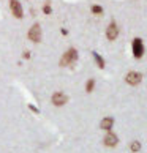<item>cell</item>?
Wrapping results in <instances>:
<instances>
[{"mask_svg":"<svg viewBox=\"0 0 147 153\" xmlns=\"http://www.w3.org/2000/svg\"><path fill=\"white\" fill-rule=\"evenodd\" d=\"M76 60H78V51H76L75 48H70L63 55H62L60 66H70L71 63H75Z\"/></svg>","mask_w":147,"mask_h":153,"instance_id":"1","label":"cell"},{"mask_svg":"<svg viewBox=\"0 0 147 153\" xmlns=\"http://www.w3.org/2000/svg\"><path fill=\"white\" fill-rule=\"evenodd\" d=\"M27 36L32 43H40L43 38V30H41V25L40 24H33L30 29H29V33H27Z\"/></svg>","mask_w":147,"mask_h":153,"instance_id":"2","label":"cell"},{"mask_svg":"<svg viewBox=\"0 0 147 153\" xmlns=\"http://www.w3.org/2000/svg\"><path fill=\"white\" fill-rule=\"evenodd\" d=\"M10 10H11V14H13L16 19L24 18V10H22L21 2H18V0H10Z\"/></svg>","mask_w":147,"mask_h":153,"instance_id":"3","label":"cell"},{"mask_svg":"<svg viewBox=\"0 0 147 153\" xmlns=\"http://www.w3.org/2000/svg\"><path fill=\"white\" fill-rule=\"evenodd\" d=\"M131 48H133V55L136 59H141L144 55V44H143V39L141 38H134L133 39Z\"/></svg>","mask_w":147,"mask_h":153,"instance_id":"4","label":"cell"},{"mask_svg":"<svg viewBox=\"0 0 147 153\" xmlns=\"http://www.w3.org/2000/svg\"><path fill=\"white\" fill-rule=\"evenodd\" d=\"M51 101H52L54 106L62 107V106H65L66 103H68V96H66L63 92H55L52 95V98H51Z\"/></svg>","mask_w":147,"mask_h":153,"instance_id":"5","label":"cell"},{"mask_svg":"<svg viewBox=\"0 0 147 153\" xmlns=\"http://www.w3.org/2000/svg\"><path fill=\"white\" fill-rule=\"evenodd\" d=\"M125 81L130 85H138V84H141V81H143V74L138 71H130L125 76Z\"/></svg>","mask_w":147,"mask_h":153,"instance_id":"6","label":"cell"},{"mask_svg":"<svg viewBox=\"0 0 147 153\" xmlns=\"http://www.w3.org/2000/svg\"><path fill=\"white\" fill-rule=\"evenodd\" d=\"M117 36H119V27L116 22H111L108 25V29H106V38L109 41H114V39H117Z\"/></svg>","mask_w":147,"mask_h":153,"instance_id":"7","label":"cell"},{"mask_svg":"<svg viewBox=\"0 0 147 153\" xmlns=\"http://www.w3.org/2000/svg\"><path fill=\"white\" fill-rule=\"evenodd\" d=\"M103 142L106 147H116L119 144V137L114 134V133H108L104 136V139H103Z\"/></svg>","mask_w":147,"mask_h":153,"instance_id":"8","label":"cell"},{"mask_svg":"<svg viewBox=\"0 0 147 153\" xmlns=\"http://www.w3.org/2000/svg\"><path fill=\"white\" fill-rule=\"evenodd\" d=\"M100 126H101V129H106V131H109V129L114 126V118H112V117H104L103 120H101Z\"/></svg>","mask_w":147,"mask_h":153,"instance_id":"9","label":"cell"},{"mask_svg":"<svg viewBox=\"0 0 147 153\" xmlns=\"http://www.w3.org/2000/svg\"><path fill=\"white\" fill-rule=\"evenodd\" d=\"M130 150H131L133 153H138L141 150V142H139V140H133L131 145H130Z\"/></svg>","mask_w":147,"mask_h":153,"instance_id":"10","label":"cell"},{"mask_svg":"<svg viewBox=\"0 0 147 153\" xmlns=\"http://www.w3.org/2000/svg\"><path fill=\"white\" fill-rule=\"evenodd\" d=\"M93 87H95V81H93V79H89V81H87V84H86V92H92V90H93Z\"/></svg>","mask_w":147,"mask_h":153,"instance_id":"11","label":"cell"},{"mask_svg":"<svg viewBox=\"0 0 147 153\" xmlns=\"http://www.w3.org/2000/svg\"><path fill=\"white\" fill-rule=\"evenodd\" d=\"M93 57H95V60H97V63H98V66H100V68H104V60L101 59L97 52H93Z\"/></svg>","mask_w":147,"mask_h":153,"instance_id":"12","label":"cell"},{"mask_svg":"<svg viewBox=\"0 0 147 153\" xmlns=\"http://www.w3.org/2000/svg\"><path fill=\"white\" fill-rule=\"evenodd\" d=\"M92 13L93 14H103V8H101L100 5H93V7H92Z\"/></svg>","mask_w":147,"mask_h":153,"instance_id":"13","label":"cell"},{"mask_svg":"<svg viewBox=\"0 0 147 153\" xmlns=\"http://www.w3.org/2000/svg\"><path fill=\"white\" fill-rule=\"evenodd\" d=\"M51 11H52V8H51V5H49V3H46V5L43 7V13H44V14H51Z\"/></svg>","mask_w":147,"mask_h":153,"instance_id":"14","label":"cell"}]
</instances>
